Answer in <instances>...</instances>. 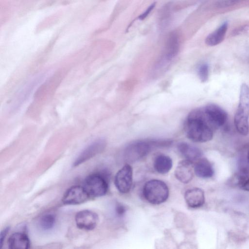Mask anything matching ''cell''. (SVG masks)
<instances>
[{"label": "cell", "mask_w": 249, "mask_h": 249, "mask_svg": "<svg viewBox=\"0 0 249 249\" xmlns=\"http://www.w3.org/2000/svg\"><path fill=\"white\" fill-rule=\"evenodd\" d=\"M186 136L196 142H205L211 140L216 130L204 107L196 108L188 114L185 123Z\"/></svg>", "instance_id": "cell-1"}, {"label": "cell", "mask_w": 249, "mask_h": 249, "mask_svg": "<svg viewBox=\"0 0 249 249\" xmlns=\"http://www.w3.org/2000/svg\"><path fill=\"white\" fill-rule=\"evenodd\" d=\"M165 140L138 141L128 145L124 151L125 160L134 162L146 156L153 146H165Z\"/></svg>", "instance_id": "cell-2"}, {"label": "cell", "mask_w": 249, "mask_h": 249, "mask_svg": "<svg viewBox=\"0 0 249 249\" xmlns=\"http://www.w3.org/2000/svg\"><path fill=\"white\" fill-rule=\"evenodd\" d=\"M46 74L41 73L35 76L24 84L16 93L10 104V111L18 110L30 98L34 90L46 77Z\"/></svg>", "instance_id": "cell-3"}, {"label": "cell", "mask_w": 249, "mask_h": 249, "mask_svg": "<svg viewBox=\"0 0 249 249\" xmlns=\"http://www.w3.org/2000/svg\"><path fill=\"white\" fill-rule=\"evenodd\" d=\"M169 189L163 181L152 179L147 181L143 188L145 198L153 204H160L165 202L169 196Z\"/></svg>", "instance_id": "cell-4"}, {"label": "cell", "mask_w": 249, "mask_h": 249, "mask_svg": "<svg viewBox=\"0 0 249 249\" xmlns=\"http://www.w3.org/2000/svg\"><path fill=\"white\" fill-rule=\"evenodd\" d=\"M84 187L90 196L98 197L106 194L108 190V183L102 175L93 174L86 178Z\"/></svg>", "instance_id": "cell-5"}, {"label": "cell", "mask_w": 249, "mask_h": 249, "mask_svg": "<svg viewBox=\"0 0 249 249\" xmlns=\"http://www.w3.org/2000/svg\"><path fill=\"white\" fill-rule=\"evenodd\" d=\"M89 197V195L84 187L75 185L66 191L62 201L65 205H77L86 202Z\"/></svg>", "instance_id": "cell-6"}, {"label": "cell", "mask_w": 249, "mask_h": 249, "mask_svg": "<svg viewBox=\"0 0 249 249\" xmlns=\"http://www.w3.org/2000/svg\"><path fill=\"white\" fill-rule=\"evenodd\" d=\"M133 170L129 164L124 165L115 175L114 183L118 190L122 193H128L132 186Z\"/></svg>", "instance_id": "cell-7"}, {"label": "cell", "mask_w": 249, "mask_h": 249, "mask_svg": "<svg viewBox=\"0 0 249 249\" xmlns=\"http://www.w3.org/2000/svg\"><path fill=\"white\" fill-rule=\"evenodd\" d=\"M106 145V141L103 138H99L94 141L81 152L74 162L73 166H78L102 152Z\"/></svg>", "instance_id": "cell-8"}, {"label": "cell", "mask_w": 249, "mask_h": 249, "mask_svg": "<svg viewBox=\"0 0 249 249\" xmlns=\"http://www.w3.org/2000/svg\"><path fill=\"white\" fill-rule=\"evenodd\" d=\"M99 221L97 214L95 212L84 210L78 212L75 215V221L77 227L85 231L93 230Z\"/></svg>", "instance_id": "cell-9"}, {"label": "cell", "mask_w": 249, "mask_h": 249, "mask_svg": "<svg viewBox=\"0 0 249 249\" xmlns=\"http://www.w3.org/2000/svg\"><path fill=\"white\" fill-rule=\"evenodd\" d=\"M204 107L217 129L224 125L227 120L228 115L223 108L214 104H209Z\"/></svg>", "instance_id": "cell-10"}, {"label": "cell", "mask_w": 249, "mask_h": 249, "mask_svg": "<svg viewBox=\"0 0 249 249\" xmlns=\"http://www.w3.org/2000/svg\"><path fill=\"white\" fill-rule=\"evenodd\" d=\"M234 117L249 119V87L245 83L241 86L239 105Z\"/></svg>", "instance_id": "cell-11"}, {"label": "cell", "mask_w": 249, "mask_h": 249, "mask_svg": "<svg viewBox=\"0 0 249 249\" xmlns=\"http://www.w3.org/2000/svg\"><path fill=\"white\" fill-rule=\"evenodd\" d=\"M193 163L187 160H184L178 163L175 171V175L180 182L188 183L193 179L194 171Z\"/></svg>", "instance_id": "cell-12"}, {"label": "cell", "mask_w": 249, "mask_h": 249, "mask_svg": "<svg viewBox=\"0 0 249 249\" xmlns=\"http://www.w3.org/2000/svg\"><path fill=\"white\" fill-rule=\"evenodd\" d=\"M184 198L187 205L192 208H199L205 202L204 191L198 188L187 190L184 195Z\"/></svg>", "instance_id": "cell-13"}, {"label": "cell", "mask_w": 249, "mask_h": 249, "mask_svg": "<svg viewBox=\"0 0 249 249\" xmlns=\"http://www.w3.org/2000/svg\"><path fill=\"white\" fill-rule=\"evenodd\" d=\"M178 149L185 160L192 162L198 160L202 156V152L199 149L185 142L179 143Z\"/></svg>", "instance_id": "cell-14"}, {"label": "cell", "mask_w": 249, "mask_h": 249, "mask_svg": "<svg viewBox=\"0 0 249 249\" xmlns=\"http://www.w3.org/2000/svg\"><path fill=\"white\" fill-rule=\"evenodd\" d=\"M8 245L9 248L11 249H28L30 248V242L25 233L17 232L10 236Z\"/></svg>", "instance_id": "cell-15"}, {"label": "cell", "mask_w": 249, "mask_h": 249, "mask_svg": "<svg viewBox=\"0 0 249 249\" xmlns=\"http://www.w3.org/2000/svg\"><path fill=\"white\" fill-rule=\"evenodd\" d=\"M194 169L195 173L197 177L203 178L212 177L214 173L211 163L206 158H200L197 160Z\"/></svg>", "instance_id": "cell-16"}, {"label": "cell", "mask_w": 249, "mask_h": 249, "mask_svg": "<svg viewBox=\"0 0 249 249\" xmlns=\"http://www.w3.org/2000/svg\"><path fill=\"white\" fill-rule=\"evenodd\" d=\"M179 47V38L176 33H171L168 36L165 49L164 58L170 60L178 53Z\"/></svg>", "instance_id": "cell-17"}, {"label": "cell", "mask_w": 249, "mask_h": 249, "mask_svg": "<svg viewBox=\"0 0 249 249\" xmlns=\"http://www.w3.org/2000/svg\"><path fill=\"white\" fill-rule=\"evenodd\" d=\"M227 29L228 22L226 21L207 36L206 44L208 46H214L220 43L225 38Z\"/></svg>", "instance_id": "cell-18"}, {"label": "cell", "mask_w": 249, "mask_h": 249, "mask_svg": "<svg viewBox=\"0 0 249 249\" xmlns=\"http://www.w3.org/2000/svg\"><path fill=\"white\" fill-rule=\"evenodd\" d=\"M173 165L172 159L168 156L160 154L157 156L154 161V167L160 174H165L171 169Z\"/></svg>", "instance_id": "cell-19"}, {"label": "cell", "mask_w": 249, "mask_h": 249, "mask_svg": "<svg viewBox=\"0 0 249 249\" xmlns=\"http://www.w3.org/2000/svg\"><path fill=\"white\" fill-rule=\"evenodd\" d=\"M55 222V218L53 214H46L43 215L39 220V225L43 230L52 229Z\"/></svg>", "instance_id": "cell-20"}, {"label": "cell", "mask_w": 249, "mask_h": 249, "mask_svg": "<svg viewBox=\"0 0 249 249\" xmlns=\"http://www.w3.org/2000/svg\"><path fill=\"white\" fill-rule=\"evenodd\" d=\"M209 68L207 64H201L198 70V75L200 81L204 83L207 81L209 78Z\"/></svg>", "instance_id": "cell-21"}, {"label": "cell", "mask_w": 249, "mask_h": 249, "mask_svg": "<svg viewBox=\"0 0 249 249\" xmlns=\"http://www.w3.org/2000/svg\"><path fill=\"white\" fill-rule=\"evenodd\" d=\"M244 0H219L216 5L219 8H225L237 4Z\"/></svg>", "instance_id": "cell-22"}, {"label": "cell", "mask_w": 249, "mask_h": 249, "mask_svg": "<svg viewBox=\"0 0 249 249\" xmlns=\"http://www.w3.org/2000/svg\"><path fill=\"white\" fill-rule=\"evenodd\" d=\"M156 3L155 2L152 3L142 14H141L138 17V19L141 20L145 19L148 16L149 13H150L151 11L154 8Z\"/></svg>", "instance_id": "cell-23"}, {"label": "cell", "mask_w": 249, "mask_h": 249, "mask_svg": "<svg viewBox=\"0 0 249 249\" xmlns=\"http://www.w3.org/2000/svg\"><path fill=\"white\" fill-rule=\"evenodd\" d=\"M126 211L125 208L122 204L118 203L116 205L115 212L117 216L121 217L123 216Z\"/></svg>", "instance_id": "cell-24"}, {"label": "cell", "mask_w": 249, "mask_h": 249, "mask_svg": "<svg viewBox=\"0 0 249 249\" xmlns=\"http://www.w3.org/2000/svg\"><path fill=\"white\" fill-rule=\"evenodd\" d=\"M9 231V228L7 227L4 228L1 231L0 236V247H2V246L3 245V242L4 240V239H5V238L7 233Z\"/></svg>", "instance_id": "cell-25"}, {"label": "cell", "mask_w": 249, "mask_h": 249, "mask_svg": "<svg viewBox=\"0 0 249 249\" xmlns=\"http://www.w3.org/2000/svg\"><path fill=\"white\" fill-rule=\"evenodd\" d=\"M241 188L246 191L249 192V177L247 178L240 186Z\"/></svg>", "instance_id": "cell-26"}, {"label": "cell", "mask_w": 249, "mask_h": 249, "mask_svg": "<svg viewBox=\"0 0 249 249\" xmlns=\"http://www.w3.org/2000/svg\"><path fill=\"white\" fill-rule=\"evenodd\" d=\"M248 161L249 163V151L248 152Z\"/></svg>", "instance_id": "cell-27"}]
</instances>
